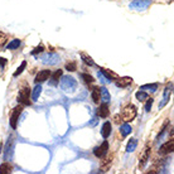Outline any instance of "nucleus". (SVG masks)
I'll return each mask as SVG.
<instances>
[{"mask_svg": "<svg viewBox=\"0 0 174 174\" xmlns=\"http://www.w3.org/2000/svg\"><path fill=\"white\" fill-rule=\"evenodd\" d=\"M14 139L10 138L8 139V141H6V145H5V151H4V158H5V160H8V159H11L13 157V149H14Z\"/></svg>", "mask_w": 174, "mask_h": 174, "instance_id": "10", "label": "nucleus"}, {"mask_svg": "<svg viewBox=\"0 0 174 174\" xmlns=\"http://www.w3.org/2000/svg\"><path fill=\"white\" fill-rule=\"evenodd\" d=\"M109 114H110V109H109L107 102L101 103L100 107L97 109V115H99L100 117H102V119H106V117L109 116Z\"/></svg>", "mask_w": 174, "mask_h": 174, "instance_id": "13", "label": "nucleus"}, {"mask_svg": "<svg viewBox=\"0 0 174 174\" xmlns=\"http://www.w3.org/2000/svg\"><path fill=\"white\" fill-rule=\"evenodd\" d=\"M140 90H150L151 92H154V91L158 90V83H148V85L141 86Z\"/></svg>", "mask_w": 174, "mask_h": 174, "instance_id": "29", "label": "nucleus"}, {"mask_svg": "<svg viewBox=\"0 0 174 174\" xmlns=\"http://www.w3.org/2000/svg\"><path fill=\"white\" fill-rule=\"evenodd\" d=\"M110 134H111V122L106 121L101 128V135L103 139H107L110 136Z\"/></svg>", "mask_w": 174, "mask_h": 174, "instance_id": "18", "label": "nucleus"}, {"mask_svg": "<svg viewBox=\"0 0 174 174\" xmlns=\"http://www.w3.org/2000/svg\"><path fill=\"white\" fill-rule=\"evenodd\" d=\"M42 59H43V63L53 66V65H55L58 62L59 57H58V54H55V53H47V54H44L43 57H42Z\"/></svg>", "mask_w": 174, "mask_h": 174, "instance_id": "11", "label": "nucleus"}, {"mask_svg": "<svg viewBox=\"0 0 174 174\" xmlns=\"http://www.w3.org/2000/svg\"><path fill=\"white\" fill-rule=\"evenodd\" d=\"M100 96H101V100H102L103 102H110V100H111L110 92L107 91L106 87H101V88H100Z\"/></svg>", "mask_w": 174, "mask_h": 174, "instance_id": "21", "label": "nucleus"}, {"mask_svg": "<svg viewBox=\"0 0 174 174\" xmlns=\"http://www.w3.org/2000/svg\"><path fill=\"white\" fill-rule=\"evenodd\" d=\"M107 151H109V143H107V140H105L100 147H96L93 149V154H95L96 158L101 159L102 157H105L107 154Z\"/></svg>", "mask_w": 174, "mask_h": 174, "instance_id": "5", "label": "nucleus"}, {"mask_svg": "<svg viewBox=\"0 0 174 174\" xmlns=\"http://www.w3.org/2000/svg\"><path fill=\"white\" fill-rule=\"evenodd\" d=\"M13 170V165L9 162H5L0 165V174H9Z\"/></svg>", "mask_w": 174, "mask_h": 174, "instance_id": "20", "label": "nucleus"}, {"mask_svg": "<svg viewBox=\"0 0 174 174\" xmlns=\"http://www.w3.org/2000/svg\"><path fill=\"white\" fill-rule=\"evenodd\" d=\"M43 51H44V47L42 46V44H39L38 47H36V48H34V49L32 51V54H33V55H36V54H38V53H42Z\"/></svg>", "mask_w": 174, "mask_h": 174, "instance_id": "33", "label": "nucleus"}, {"mask_svg": "<svg viewBox=\"0 0 174 174\" xmlns=\"http://www.w3.org/2000/svg\"><path fill=\"white\" fill-rule=\"evenodd\" d=\"M18 102H20L24 106H30L32 101H30V88L28 86H24L20 88L19 95H18Z\"/></svg>", "mask_w": 174, "mask_h": 174, "instance_id": "3", "label": "nucleus"}, {"mask_svg": "<svg viewBox=\"0 0 174 174\" xmlns=\"http://www.w3.org/2000/svg\"><path fill=\"white\" fill-rule=\"evenodd\" d=\"M150 153H151V148L149 147V145H147V147L144 148V150H143V154L140 155V162H139V168H144L145 164L148 163L149 158H150Z\"/></svg>", "mask_w": 174, "mask_h": 174, "instance_id": "8", "label": "nucleus"}, {"mask_svg": "<svg viewBox=\"0 0 174 174\" xmlns=\"http://www.w3.org/2000/svg\"><path fill=\"white\" fill-rule=\"evenodd\" d=\"M91 97L95 103H100L101 101V96H100V87H93L92 92H91Z\"/></svg>", "mask_w": 174, "mask_h": 174, "instance_id": "22", "label": "nucleus"}, {"mask_svg": "<svg viewBox=\"0 0 174 174\" xmlns=\"http://www.w3.org/2000/svg\"><path fill=\"white\" fill-rule=\"evenodd\" d=\"M153 102H154V100L153 99H147V103H145V111H147V112H149V111L151 110V106H153Z\"/></svg>", "mask_w": 174, "mask_h": 174, "instance_id": "32", "label": "nucleus"}, {"mask_svg": "<svg viewBox=\"0 0 174 174\" xmlns=\"http://www.w3.org/2000/svg\"><path fill=\"white\" fill-rule=\"evenodd\" d=\"M102 160H101V163H100V169L102 170V172H107L109 169H110V166H111V164H112V160H114V155L111 154V155H105V157H102L101 158Z\"/></svg>", "mask_w": 174, "mask_h": 174, "instance_id": "7", "label": "nucleus"}, {"mask_svg": "<svg viewBox=\"0 0 174 174\" xmlns=\"http://www.w3.org/2000/svg\"><path fill=\"white\" fill-rule=\"evenodd\" d=\"M62 74H63V72H62V69H57L55 72H53V73H51V85L52 86H55V85H58L59 83V78L62 77Z\"/></svg>", "mask_w": 174, "mask_h": 174, "instance_id": "16", "label": "nucleus"}, {"mask_svg": "<svg viewBox=\"0 0 174 174\" xmlns=\"http://www.w3.org/2000/svg\"><path fill=\"white\" fill-rule=\"evenodd\" d=\"M136 147H138V140H136V139H134V138L130 139L128 145H126V153H133L136 149Z\"/></svg>", "mask_w": 174, "mask_h": 174, "instance_id": "23", "label": "nucleus"}, {"mask_svg": "<svg viewBox=\"0 0 174 174\" xmlns=\"http://www.w3.org/2000/svg\"><path fill=\"white\" fill-rule=\"evenodd\" d=\"M174 149V140L173 139H170L169 141L164 143L160 148H159V154L160 155H166V154H170V153L173 151Z\"/></svg>", "mask_w": 174, "mask_h": 174, "instance_id": "9", "label": "nucleus"}, {"mask_svg": "<svg viewBox=\"0 0 174 174\" xmlns=\"http://www.w3.org/2000/svg\"><path fill=\"white\" fill-rule=\"evenodd\" d=\"M131 131H133V129H131V126H130L129 124H124V125H121V126H120V133H121V135L124 138L130 135Z\"/></svg>", "mask_w": 174, "mask_h": 174, "instance_id": "24", "label": "nucleus"}, {"mask_svg": "<svg viewBox=\"0 0 174 174\" xmlns=\"http://www.w3.org/2000/svg\"><path fill=\"white\" fill-rule=\"evenodd\" d=\"M22 111H23V105H19L17 107H14L11 116H10V126L13 129H17L18 120H19V116H20V114H22Z\"/></svg>", "mask_w": 174, "mask_h": 174, "instance_id": "4", "label": "nucleus"}, {"mask_svg": "<svg viewBox=\"0 0 174 174\" xmlns=\"http://www.w3.org/2000/svg\"><path fill=\"white\" fill-rule=\"evenodd\" d=\"M42 93V86H40V83H37V86L33 88V91L30 92V96H32V100L33 101H37L39 99V96Z\"/></svg>", "mask_w": 174, "mask_h": 174, "instance_id": "19", "label": "nucleus"}, {"mask_svg": "<svg viewBox=\"0 0 174 174\" xmlns=\"http://www.w3.org/2000/svg\"><path fill=\"white\" fill-rule=\"evenodd\" d=\"M0 65H2L3 67L6 65V59L5 58H2V57H0Z\"/></svg>", "mask_w": 174, "mask_h": 174, "instance_id": "36", "label": "nucleus"}, {"mask_svg": "<svg viewBox=\"0 0 174 174\" xmlns=\"http://www.w3.org/2000/svg\"><path fill=\"white\" fill-rule=\"evenodd\" d=\"M117 81H116V86L117 87H121V88H125V87H128V86H130L131 83H133V78L131 77H121V78H119L117 77L116 78Z\"/></svg>", "mask_w": 174, "mask_h": 174, "instance_id": "14", "label": "nucleus"}, {"mask_svg": "<svg viewBox=\"0 0 174 174\" xmlns=\"http://www.w3.org/2000/svg\"><path fill=\"white\" fill-rule=\"evenodd\" d=\"M2 153H3V144L0 143V154H2Z\"/></svg>", "mask_w": 174, "mask_h": 174, "instance_id": "37", "label": "nucleus"}, {"mask_svg": "<svg viewBox=\"0 0 174 174\" xmlns=\"http://www.w3.org/2000/svg\"><path fill=\"white\" fill-rule=\"evenodd\" d=\"M115 122H116V124L122 122V117H121V115H116V116H115Z\"/></svg>", "mask_w": 174, "mask_h": 174, "instance_id": "35", "label": "nucleus"}, {"mask_svg": "<svg viewBox=\"0 0 174 174\" xmlns=\"http://www.w3.org/2000/svg\"><path fill=\"white\" fill-rule=\"evenodd\" d=\"M66 69L68 72H74L76 69H77V63H76V62H68L66 65Z\"/></svg>", "mask_w": 174, "mask_h": 174, "instance_id": "31", "label": "nucleus"}, {"mask_svg": "<svg viewBox=\"0 0 174 174\" xmlns=\"http://www.w3.org/2000/svg\"><path fill=\"white\" fill-rule=\"evenodd\" d=\"M81 77L83 78V81H85L86 83H88V85H91V83L95 82L93 77H92L91 74H88V73H82V74H81Z\"/></svg>", "mask_w": 174, "mask_h": 174, "instance_id": "30", "label": "nucleus"}, {"mask_svg": "<svg viewBox=\"0 0 174 174\" xmlns=\"http://www.w3.org/2000/svg\"><path fill=\"white\" fill-rule=\"evenodd\" d=\"M170 95H172V83L165 88V91H164V96H163V101L159 103V109H162V107H164L166 103H168V101H169V99H170Z\"/></svg>", "mask_w": 174, "mask_h": 174, "instance_id": "15", "label": "nucleus"}, {"mask_svg": "<svg viewBox=\"0 0 174 174\" xmlns=\"http://www.w3.org/2000/svg\"><path fill=\"white\" fill-rule=\"evenodd\" d=\"M135 96H136V99H138L139 101H145V100H147L148 97H149L148 93L145 92L144 90H140V91H138V92L135 93Z\"/></svg>", "mask_w": 174, "mask_h": 174, "instance_id": "28", "label": "nucleus"}, {"mask_svg": "<svg viewBox=\"0 0 174 174\" xmlns=\"http://www.w3.org/2000/svg\"><path fill=\"white\" fill-rule=\"evenodd\" d=\"M61 88L67 93H72L77 88V81L71 76H65L61 80Z\"/></svg>", "mask_w": 174, "mask_h": 174, "instance_id": "1", "label": "nucleus"}, {"mask_svg": "<svg viewBox=\"0 0 174 174\" xmlns=\"http://www.w3.org/2000/svg\"><path fill=\"white\" fill-rule=\"evenodd\" d=\"M25 67H27V61H23L22 63H20V66L17 68V71L13 73V77H18L19 74H22V73H23V71L25 69Z\"/></svg>", "mask_w": 174, "mask_h": 174, "instance_id": "27", "label": "nucleus"}, {"mask_svg": "<svg viewBox=\"0 0 174 174\" xmlns=\"http://www.w3.org/2000/svg\"><path fill=\"white\" fill-rule=\"evenodd\" d=\"M101 73L106 77L107 82H111V81H114V80H116L117 77H119V76H117V73L110 71V69H106V68H101Z\"/></svg>", "mask_w": 174, "mask_h": 174, "instance_id": "17", "label": "nucleus"}, {"mask_svg": "<svg viewBox=\"0 0 174 174\" xmlns=\"http://www.w3.org/2000/svg\"><path fill=\"white\" fill-rule=\"evenodd\" d=\"M136 114H138V110L136 107L133 105V103H130V105L125 106L122 112H121V117H122V121L125 122H131L135 117H136Z\"/></svg>", "mask_w": 174, "mask_h": 174, "instance_id": "2", "label": "nucleus"}, {"mask_svg": "<svg viewBox=\"0 0 174 174\" xmlns=\"http://www.w3.org/2000/svg\"><path fill=\"white\" fill-rule=\"evenodd\" d=\"M51 71L49 69H43V71H39L38 72V74L36 76V83H42V82H44V81H47L48 78H49V76H51Z\"/></svg>", "mask_w": 174, "mask_h": 174, "instance_id": "12", "label": "nucleus"}, {"mask_svg": "<svg viewBox=\"0 0 174 174\" xmlns=\"http://www.w3.org/2000/svg\"><path fill=\"white\" fill-rule=\"evenodd\" d=\"M151 4V0H134L130 4L131 9H136V10H145L148 9V6Z\"/></svg>", "mask_w": 174, "mask_h": 174, "instance_id": "6", "label": "nucleus"}, {"mask_svg": "<svg viewBox=\"0 0 174 174\" xmlns=\"http://www.w3.org/2000/svg\"><path fill=\"white\" fill-rule=\"evenodd\" d=\"M6 43V34L0 32V47H3Z\"/></svg>", "mask_w": 174, "mask_h": 174, "instance_id": "34", "label": "nucleus"}, {"mask_svg": "<svg viewBox=\"0 0 174 174\" xmlns=\"http://www.w3.org/2000/svg\"><path fill=\"white\" fill-rule=\"evenodd\" d=\"M81 58H82V61L85 62L87 66H95V62H93L92 57H90L88 54H86V53L82 52V53H81Z\"/></svg>", "mask_w": 174, "mask_h": 174, "instance_id": "26", "label": "nucleus"}, {"mask_svg": "<svg viewBox=\"0 0 174 174\" xmlns=\"http://www.w3.org/2000/svg\"><path fill=\"white\" fill-rule=\"evenodd\" d=\"M20 44H22L20 39H13V40L9 42V44L6 46V48H8V49H10V51H13V49H17V48H19Z\"/></svg>", "mask_w": 174, "mask_h": 174, "instance_id": "25", "label": "nucleus"}]
</instances>
